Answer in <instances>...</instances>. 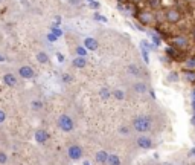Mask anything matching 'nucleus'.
Here are the masks:
<instances>
[{
  "instance_id": "nucleus-1",
  "label": "nucleus",
  "mask_w": 195,
  "mask_h": 165,
  "mask_svg": "<svg viewBox=\"0 0 195 165\" xmlns=\"http://www.w3.org/2000/svg\"><path fill=\"white\" fill-rule=\"evenodd\" d=\"M153 127V118L151 116H137L133 121V128L139 133H145L150 131Z\"/></svg>"
},
{
  "instance_id": "nucleus-2",
  "label": "nucleus",
  "mask_w": 195,
  "mask_h": 165,
  "mask_svg": "<svg viewBox=\"0 0 195 165\" xmlns=\"http://www.w3.org/2000/svg\"><path fill=\"white\" fill-rule=\"evenodd\" d=\"M58 125H60V128L63 130V131H72L73 130V119L69 116V115H61L60 116V119H58Z\"/></svg>"
},
{
  "instance_id": "nucleus-3",
  "label": "nucleus",
  "mask_w": 195,
  "mask_h": 165,
  "mask_svg": "<svg viewBox=\"0 0 195 165\" xmlns=\"http://www.w3.org/2000/svg\"><path fill=\"white\" fill-rule=\"evenodd\" d=\"M137 20L142 23V25H153L156 22V15L151 12V11H140L137 14Z\"/></svg>"
},
{
  "instance_id": "nucleus-4",
  "label": "nucleus",
  "mask_w": 195,
  "mask_h": 165,
  "mask_svg": "<svg viewBox=\"0 0 195 165\" xmlns=\"http://www.w3.org/2000/svg\"><path fill=\"white\" fill-rule=\"evenodd\" d=\"M67 155H69V158L72 159V161H78L79 158L82 156V148L79 147V145H70L69 148H67Z\"/></svg>"
},
{
  "instance_id": "nucleus-5",
  "label": "nucleus",
  "mask_w": 195,
  "mask_h": 165,
  "mask_svg": "<svg viewBox=\"0 0 195 165\" xmlns=\"http://www.w3.org/2000/svg\"><path fill=\"white\" fill-rule=\"evenodd\" d=\"M166 20H168L169 23H177V22L180 20V12H178L175 8H169V9L166 11Z\"/></svg>"
},
{
  "instance_id": "nucleus-6",
  "label": "nucleus",
  "mask_w": 195,
  "mask_h": 165,
  "mask_svg": "<svg viewBox=\"0 0 195 165\" xmlns=\"http://www.w3.org/2000/svg\"><path fill=\"white\" fill-rule=\"evenodd\" d=\"M18 74H20V77L25 78V80L34 78V69H32L31 66H23V67H20V69H18Z\"/></svg>"
},
{
  "instance_id": "nucleus-7",
  "label": "nucleus",
  "mask_w": 195,
  "mask_h": 165,
  "mask_svg": "<svg viewBox=\"0 0 195 165\" xmlns=\"http://www.w3.org/2000/svg\"><path fill=\"white\" fill-rule=\"evenodd\" d=\"M137 145H139L140 148L148 150V148L153 147V141H151V138H148V136H139V139H137Z\"/></svg>"
},
{
  "instance_id": "nucleus-8",
  "label": "nucleus",
  "mask_w": 195,
  "mask_h": 165,
  "mask_svg": "<svg viewBox=\"0 0 195 165\" xmlns=\"http://www.w3.org/2000/svg\"><path fill=\"white\" fill-rule=\"evenodd\" d=\"M47 139H49V135H47L46 130H37V131H35V141H37L38 144H44Z\"/></svg>"
},
{
  "instance_id": "nucleus-9",
  "label": "nucleus",
  "mask_w": 195,
  "mask_h": 165,
  "mask_svg": "<svg viewBox=\"0 0 195 165\" xmlns=\"http://www.w3.org/2000/svg\"><path fill=\"white\" fill-rule=\"evenodd\" d=\"M84 46H85L87 50H96L99 44H98V41L95 40V38H85L84 40Z\"/></svg>"
},
{
  "instance_id": "nucleus-10",
  "label": "nucleus",
  "mask_w": 195,
  "mask_h": 165,
  "mask_svg": "<svg viewBox=\"0 0 195 165\" xmlns=\"http://www.w3.org/2000/svg\"><path fill=\"white\" fill-rule=\"evenodd\" d=\"M3 81H5L6 86L14 87V86L17 84V78H15V75H12V74H6V75L3 77Z\"/></svg>"
},
{
  "instance_id": "nucleus-11",
  "label": "nucleus",
  "mask_w": 195,
  "mask_h": 165,
  "mask_svg": "<svg viewBox=\"0 0 195 165\" xmlns=\"http://www.w3.org/2000/svg\"><path fill=\"white\" fill-rule=\"evenodd\" d=\"M174 44H175V47H186L189 44V41H188L186 37H175L174 38Z\"/></svg>"
},
{
  "instance_id": "nucleus-12",
  "label": "nucleus",
  "mask_w": 195,
  "mask_h": 165,
  "mask_svg": "<svg viewBox=\"0 0 195 165\" xmlns=\"http://www.w3.org/2000/svg\"><path fill=\"white\" fill-rule=\"evenodd\" d=\"M107 159H108V153H107V151H98V153H96V162L105 164Z\"/></svg>"
},
{
  "instance_id": "nucleus-13",
  "label": "nucleus",
  "mask_w": 195,
  "mask_h": 165,
  "mask_svg": "<svg viewBox=\"0 0 195 165\" xmlns=\"http://www.w3.org/2000/svg\"><path fill=\"white\" fill-rule=\"evenodd\" d=\"M134 90H136V93H145L146 90H148V87H146V84L145 82H142V81H139V82H136L134 84Z\"/></svg>"
},
{
  "instance_id": "nucleus-14",
  "label": "nucleus",
  "mask_w": 195,
  "mask_h": 165,
  "mask_svg": "<svg viewBox=\"0 0 195 165\" xmlns=\"http://www.w3.org/2000/svg\"><path fill=\"white\" fill-rule=\"evenodd\" d=\"M107 164H108V165H120V159H119V156H117V155H108Z\"/></svg>"
},
{
  "instance_id": "nucleus-15",
  "label": "nucleus",
  "mask_w": 195,
  "mask_h": 165,
  "mask_svg": "<svg viewBox=\"0 0 195 165\" xmlns=\"http://www.w3.org/2000/svg\"><path fill=\"white\" fill-rule=\"evenodd\" d=\"M85 64H87L85 57H78V58L73 60V66H75V67H85Z\"/></svg>"
},
{
  "instance_id": "nucleus-16",
  "label": "nucleus",
  "mask_w": 195,
  "mask_h": 165,
  "mask_svg": "<svg viewBox=\"0 0 195 165\" xmlns=\"http://www.w3.org/2000/svg\"><path fill=\"white\" fill-rule=\"evenodd\" d=\"M127 70H128V74H131V75H136V77L140 75V70H139V67H137L136 64H130Z\"/></svg>"
},
{
  "instance_id": "nucleus-17",
  "label": "nucleus",
  "mask_w": 195,
  "mask_h": 165,
  "mask_svg": "<svg viewBox=\"0 0 195 165\" xmlns=\"http://www.w3.org/2000/svg\"><path fill=\"white\" fill-rule=\"evenodd\" d=\"M37 60L40 63H49V55L46 52H38L37 54Z\"/></svg>"
},
{
  "instance_id": "nucleus-18",
  "label": "nucleus",
  "mask_w": 195,
  "mask_h": 165,
  "mask_svg": "<svg viewBox=\"0 0 195 165\" xmlns=\"http://www.w3.org/2000/svg\"><path fill=\"white\" fill-rule=\"evenodd\" d=\"M116 99H119V101H122V99H125V92L123 90H120V89H116L113 93H111Z\"/></svg>"
},
{
  "instance_id": "nucleus-19",
  "label": "nucleus",
  "mask_w": 195,
  "mask_h": 165,
  "mask_svg": "<svg viewBox=\"0 0 195 165\" xmlns=\"http://www.w3.org/2000/svg\"><path fill=\"white\" fill-rule=\"evenodd\" d=\"M140 49H145V50H153L154 49V46L153 44H150L148 41H140Z\"/></svg>"
},
{
  "instance_id": "nucleus-20",
  "label": "nucleus",
  "mask_w": 195,
  "mask_h": 165,
  "mask_svg": "<svg viewBox=\"0 0 195 165\" xmlns=\"http://www.w3.org/2000/svg\"><path fill=\"white\" fill-rule=\"evenodd\" d=\"M99 95H101L102 99H108V98H110V90H108V89H101V90H99Z\"/></svg>"
},
{
  "instance_id": "nucleus-21",
  "label": "nucleus",
  "mask_w": 195,
  "mask_h": 165,
  "mask_svg": "<svg viewBox=\"0 0 195 165\" xmlns=\"http://www.w3.org/2000/svg\"><path fill=\"white\" fill-rule=\"evenodd\" d=\"M186 80L189 82H195V72L194 70H188V72H186Z\"/></svg>"
},
{
  "instance_id": "nucleus-22",
  "label": "nucleus",
  "mask_w": 195,
  "mask_h": 165,
  "mask_svg": "<svg viewBox=\"0 0 195 165\" xmlns=\"http://www.w3.org/2000/svg\"><path fill=\"white\" fill-rule=\"evenodd\" d=\"M76 54H78V57H85L87 49H85V47H81V46H78V47H76Z\"/></svg>"
},
{
  "instance_id": "nucleus-23",
  "label": "nucleus",
  "mask_w": 195,
  "mask_h": 165,
  "mask_svg": "<svg viewBox=\"0 0 195 165\" xmlns=\"http://www.w3.org/2000/svg\"><path fill=\"white\" fill-rule=\"evenodd\" d=\"M41 107H43V103H41V101H34V103H32V109H34V110H40Z\"/></svg>"
},
{
  "instance_id": "nucleus-24",
  "label": "nucleus",
  "mask_w": 195,
  "mask_h": 165,
  "mask_svg": "<svg viewBox=\"0 0 195 165\" xmlns=\"http://www.w3.org/2000/svg\"><path fill=\"white\" fill-rule=\"evenodd\" d=\"M168 80H169V81H177V80H178V75H177L175 72H171L169 77H168Z\"/></svg>"
},
{
  "instance_id": "nucleus-25",
  "label": "nucleus",
  "mask_w": 195,
  "mask_h": 165,
  "mask_svg": "<svg viewBox=\"0 0 195 165\" xmlns=\"http://www.w3.org/2000/svg\"><path fill=\"white\" fill-rule=\"evenodd\" d=\"M119 131H120L122 135H128V133H130V128H128L127 125H122V127H119Z\"/></svg>"
},
{
  "instance_id": "nucleus-26",
  "label": "nucleus",
  "mask_w": 195,
  "mask_h": 165,
  "mask_svg": "<svg viewBox=\"0 0 195 165\" xmlns=\"http://www.w3.org/2000/svg\"><path fill=\"white\" fill-rule=\"evenodd\" d=\"M148 3H150V6H153V8H158V6H160V0H148Z\"/></svg>"
},
{
  "instance_id": "nucleus-27",
  "label": "nucleus",
  "mask_w": 195,
  "mask_h": 165,
  "mask_svg": "<svg viewBox=\"0 0 195 165\" xmlns=\"http://www.w3.org/2000/svg\"><path fill=\"white\" fill-rule=\"evenodd\" d=\"M186 66L191 67V69H194L195 67V58H189V60L186 61Z\"/></svg>"
},
{
  "instance_id": "nucleus-28",
  "label": "nucleus",
  "mask_w": 195,
  "mask_h": 165,
  "mask_svg": "<svg viewBox=\"0 0 195 165\" xmlns=\"http://www.w3.org/2000/svg\"><path fill=\"white\" fill-rule=\"evenodd\" d=\"M50 32H52V34H55L57 37H61V35H63V32H61V31H60L58 28H55V26L52 28V31H50Z\"/></svg>"
},
{
  "instance_id": "nucleus-29",
  "label": "nucleus",
  "mask_w": 195,
  "mask_h": 165,
  "mask_svg": "<svg viewBox=\"0 0 195 165\" xmlns=\"http://www.w3.org/2000/svg\"><path fill=\"white\" fill-rule=\"evenodd\" d=\"M47 40H49V41H52V43H53V41H57V40H58V37H57L55 34H52V32H50V34H47Z\"/></svg>"
},
{
  "instance_id": "nucleus-30",
  "label": "nucleus",
  "mask_w": 195,
  "mask_h": 165,
  "mask_svg": "<svg viewBox=\"0 0 195 165\" xmlns=\"http://www.w3.org/2000/svg\"><path fill=\"white\" fill-rule=\"evenodd\" d=\"M70 81H72V77L67 75V74H64L63 75V82H70Z\"/></svg>"
},
{
  "instance_id": "nucleus-31",
  "label": "nucleus",
  "mask_w": 195,
  "mask_h": 165,
  "mask_svg": "<svg viewBox=\"0 0 195 165\" xmlns=\"http://www.w3.org/2000/svg\"><path fill=\"white\" fill-rule=\"evenodd\" d=\"M6 161H8L6 155L5 153H0V164H6Z\"/></svg>"
},
{
  "instance_id": "nucleus-32",
  "label": "nucleus",
  "mask_w": 195,
  "mask_h": 165,
  "mask_svg": "<svg viewBox=\"0 0 195 165\" xmlns=\"http://www.w3.org/2000/svg\"><path fill=\"white\" fill-rule=\"evenodd\" d=\"M5 119H6V113L3 110H0V124L5 123Z\"/></svg>"
},
{
  "instance_id": "nucleus-33",
  "label": "nucleus",
  "mask_w": 195,
  "mask_h": 165,
  "mask_svg": "<svg viewBox=\"0 0 195 165\" xmlns=\"http://www.w3.org/2000/svg\"><path fill=\"white\" fill-rule=\"evenodd\" d=\"M151 37H153V40H154V43H156L157 46H158V44H160V38L157 37L156 34H151Z\"/></svg>"
},
{
  "instance_id": "nucleus-34",
  "label": "nucleus",
  "mask_w": 195,
  "mask_h": 165,
  "mask_svg": "<svg viewBox=\"0 0 195 165\" xmlns=\"http://www.w3.org/2000/svg\"><path fill=\"white\" fill-rule=\"evenodd\" d=\"M95 18H96V20H101V22H107V18H105V17H102V15H99V14H96V15H95Z\"/></svg>"
},
{
  "instance_id": "nucleus-35",
  "label": "nucleus",
  "mask_w": 195,
  "mask_h": 165,
  "mask_svg": "<svg viewBox=\"0 0 195 165\" xmlns=\"http://www.w3.org/2000/svg\"><path fill=\"white\" fill-rule=\"evenodd\" d=\"M57 57H58V60H60V61H63V60H64V58H63V55H61V54H57Z\"/></svg>"
},
{
  "instance_id": "nucleus-36",
  "label": "nucleus",
  "mask_w": 195,
  "mask_h": 165,
  "mask_svg": "<svg viewBox=\"0 0 195 165\" xmlns=\"http://www.w3.org/2000/svg\"><path fill=\"white\" fill-rule=\"evenodd\" d=\"M191 156H194V158H195V148H192V150H191Z\"/></svg>"
},
{
  "instance_id": "nucleus-37",
  "label": "nucleus",
  "mask_w": 195,
  "mask_h": 165,
  "mask_svg": "<svg viewBox=\"0 0 195 165\" xmlns=\"http://www.w3.org/2000/svg\"><path fill=\"white\" fill-rule=\"evenodd\" d=\"M117 2H119V3H127L128 0H117Z\"/></svg>"
},
{
  "instance_id": "nucleus-38",
  "label": "nucleus",
  "mask_w": 195,
  "mask_h": 165,
  "mask_svg": "<svg viewBox=\"0 0 195 165\" xmlns=\"http://www.w3.org/2000/svg\"><path fill=\"white\" fill-rule=\"evenodd\" d=\"M84 165H90V162H87V161H85V162H84Z\"/></svg>"
},
{
  "instance_id": "nucleus-39",
  "label": "nucleus",
  "mask_w": 195,
  "mask_h": 165,
  "mask_svg": "<svg viewBox=\"0 0 195 165\" xmlns=\"http://www.w3.org/2000/svg\"><path fill=\"white\" fill-rule=\"evenodd\" d=\"M3 60H5V58H3V57H2V55H0V61H3Z\"/></svg>"
},
{
  "instance_id": "nucleus-40",
  "label": "nucleus",
  "mask_w": 195,
  "mask_h": 165,
  "mask_svg": "<svg viewBox=\"0 0 195 165\" xmlns=\"http://www.w3.org/2000/svg\"><path fill=\"white\" fill-rule=\"evenodd\" d=\"M186 2H194V0H186Z\"/></svg>"
},
{
  "instance_id": "nucleus-41",
  "label": "nucleus",
  "mask_w": 195,
  "mask_h": 165,
  "mask_svg": "<svg viewBox=\"0 0 195 165\" xmlns=\"http://www.w3.org/2000/svg\"><path fill=\"white\" fill-rule=\"evenodd\" d=\"M131 2H139V0H131Z\"/></svg>"
},
{
  "instance_id": "nucleus-42",
  "label": "nucleus",
  "mask_w": 195,
  "mask_h": 165,
  "mask_svg": "<svg viewBox=\"0 0 195 165\" xmlns=\"http://www.w3.org/2000/svg\"><path fill=\"white\" fill-rule=\"evenodd\" d=\"M2 2H5V0H0V3H2Z\"/></svg>"
},
{
  "instance_id": "nucleus-43",
  "label": "nucleus",
  "mask_w": 195,
  "mask_h": 165,
  "mask_svg": "<svg viewBox=\"0 0 195 165\" xmlns=\"http://www.w3.org/2000/svg\"><path fill=\"white\" fill-rule=\"evenodd\" d=\"M194 37H195V31H194Z\"/></svg>"
}]
</instances>
